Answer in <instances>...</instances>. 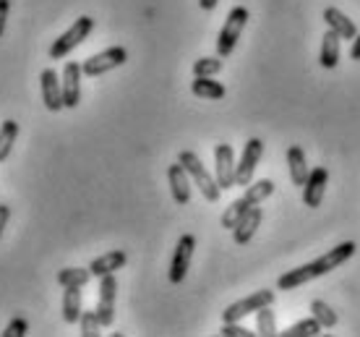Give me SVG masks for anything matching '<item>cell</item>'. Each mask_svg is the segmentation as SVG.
Masks as SVG:
<instances>
[{
  "label": "cell",
  "mask_w": 360,
  "mask_h": 337,
  "mask_svg": "<svg viewBox=\"0 0 360 337\" xmlns=\"http://www.w3.org/2000/svg\"><path fill=\"white\" fill-rule=\"evenodd\" d=\"M352 254H355V243H352V241H345V243H340V246H334L332 251H326L321 259L308 262V265L297 267V269L285 272L277 280V288L279 291H295V288H300V285L311 283V280H316V277L329 274L332 269H337L340 265H345Z\"/></svg>",
  "instance_id": "6da1fadb"
},
{
  "label": "cell",
  "mask_w": 360,
  "mask_h": 337,
  "mask_svg": "<svg viewBox=\"0 0 360 337\" xmlns=\"http://www.w3.org/2000/svg\"><path fill=\"white\" fill-rule=\"evenodd\" d=\"M178 163L188 170V175L193 178V183L198 186V191L204 193V199L207 201H219V193H222V189H219V183H217V178L212 173H209L207 167H204V163L198 160V155H193V152H188V149H183L178 155Z\"/></svg>",
  "instance_id": "7a4b0ae2"
},
{
  "label": "cell",
  "mask_w": 360,
  "mask_h": 337,
  "mask_svg": "<svg viewBox=\"0 0 360 337\" xmlns=\"http://www.w3.org/2000/svg\"><path fill=\"white\" fill-rule=\"evenodd\" d=\"M91 29H94V18L91 16L76 18L71 27L65 29L63 34L58 37L53 45H50V58H53V61H63L65 55L73 53V50H76V47L82 45L84 39L91 34Z\"/></svg>",
  "instance_id": "3957f363"
},
{
  "label": "cell",
  "mask_w": 360,
  "mask_h": 337,
  "mask_svg": "<svg viewBox=\"0 0 360 337\" xmlns=\"http://www.w3.org/2000/svg\"><path fill=\"white\" fill-rule=\"evenodd\" d=\"M248 18H251V13H248V8H243V6H235V8L227 13L225 27H222V32L217 37V55H219V58H230V55H233L238 39H240L245 24H248Z\"/></svg>",
  "instance_id": "277c9868"
},
{
  "label": "cell",
  "mask_w": 360,
  "mask_h": 337,
  "mask_svg": "<svg viewBox=\"0 0 360 337\" xmlns=\"http://www.w3.org/2000/svg\"><path fill=\"white\" fill-rule=\"evenodd\" d=\"M126 61H128L126 47H108V50H102V53L86 58L82 63V71H84V76L94 79V76H102V73L112 71V68H120Z\"/></svg>",
  "instance_id": "5b68a950"
},
{
  "label": "cell",
  "mask_w": 360,
  "mask_h": 337,
  "mask_svg": "<svg viewBox=\"0 0 360 337\" xmlns=\"http://www.w3.org/2000/svg\"><path fill=\"white\" fill-rule=\"evenodd\" d=\"M264 155V141L262 139H248L243 146V155L235 163V186H248L253 181V173H256V165Z\"/></svg>",
  "instance_id": "8992f818"
},
{
  "label": "cell",
  "mask_w": 360,
  "mask_h": 337,
  "mask_svg": "<svg viewBox=\"0 0 360 337\" xmlns=\"http://www.w3.org/2000/svg\"><path fill=\"white\" fill-rule=\"evenodd\" d=\"M271 303H274V291H256V293H251L248 298H243V301L230 303V306L222 311V319L225 322H240V319H245L248 314H256L259 309L271 306Z\"/></svg>",
  "instance_id": "52a82bcc"
},
{
  "label": "cell",
  "mask_w": 360,
  "mask_h": 337,
  "mask_svg": "<svg viewBox=\"0 0 360 337\" xmlns=\"http://www.w3.org/2000/svg\"><path fill=\"white\" fill-rule=\"evenodd\" d=\"M193 248H196V238L191 236V233L178 238V246H175V254H172V262H170V272H167L172 285H180L186 280L191 259H193Z\"/></svg>",
  "instance_id": "ba28073f"
},
{
  "label": "cell",
  "mask_w": 360,
  "mask_h": 337,
  "mask_svg": "<svg viewBox=\"0 0 360 337\" xmlns=\"http://www.w3.org/2000/svg\"><path fill=\"white\" fill-rule=\"evenodd\" d=\"M115 295H117V280L115 272L102 274L99 277V295H97V317L102 322V327H110L115 319Z\"/></svg>",
  "instance_id": "9c48e42d"
},
{
  "label": "cell",
  "mask_w": 360,
  "mask_h": 337,
  "mask_svg": "<svg viewBox=\"0 0 360 337\" xmlns=\"http://www.w3.org/2000/svg\"><path fill=\"white\" fill-rule=\"evenodd\" d=\"M82 63L68 61L63 65V76H60V91H63V108H76L82 102Z\"/></svg>",
  "instance_id": "30bf717a"
},
{
  "label": "cell",
  "mask_w": 360,
  "mask_h": 337,
  "mask_svg": "<svg viewBox=\"0 0 360 337\" xmlns=\"http://www.w3.org/2000/svg\"><path fill=\"white\" fill-rule=\"evenodd\" d=\"M214 178L222 191L235 186V152L230 144L214 146Z\"/></svg>",
  "instance_id": "8fae6325"
},
{
  "label": "cell",
  "mask_w": 360,
  "mask_h": 337,
  "mask_svg": "<svg viewBox=\"0 0 360 337\" xmlns=\"http://www.w3.org/2000/svg\"><path fill=\"white\" fill-rule=\"evenodd\" d=\"M326 183H329V170L326 167H314L311 173H308L306 183H303V201H306V207L316 210L321 201H324V191H326Z\"/></svg>",
  "instance_id": "7c38bea8"
},
{
  "label": "cell",
  "mask_w": 360,
  "mask_h": 337,
  "mask_svg": "<svg viewBox=\"0 0 360 337\" xmlns=\"http://www.w3.org/2000/svg\"><path fill=\"white\" fill-rule=\"evenodd\" d=\"M39 89H42V102H45L47 110H58L63 108V91H60V76L53 71V68H45L39 73Z\"/></svg>",
  "instance_id": "4fadbf2b"
},
{
  "label": "cell",
  "mask_w": 360,
  "mask_h": 337,
  "mask_svg": "<svg viewBox=\"0 0 360 337\" xmlns=\"http://www.w3.org/2000/svg\"><path fill=\"white\" fill-rule=\"evenodd\" d=\"M167 178H170V191H172L175 204L186 207V204L191 201V175H188V170H186L180 163H172L170 167H167Z\"/></svg>",
  "instance_id": "5bb4252c"
},
{
  "label": "cell",
  "mask_w": 360,
  "mask_h": 337,
  "mask_svg": "<svg viewBox=\"0 0 360 337\" xmlns=\"http://www.w3.org/2000/svg\"><path fill=\"white\" fill-rule=\"evenodd\" d=\"M262 217H264V212H262V207L256 204V207H251L243 217L238 220V225L233 228V238H235V243H238V246H245V243L256 236V228L262 225Z\"/></svg>",
  "instance_id": "9a60e30c"
},
{
  "label": "cell",
  "mask_w": 360,
  "mask_h": 337,
  "mask_svg": "<svg viewBox=\"0 0 360 337\" xmlns=\"http://www.w3.org/2000/svg\"><path fill=\"white\" fill-rule=\"evenodd\" d=\"M128 262L126 251H108V254L97 256L94 262L89 265L91 269V277H102V274H112L117 269H123Z\"/></svg>",
  "instance_id": "2e32d148"
},
{
  "label": "cell",
  "mask_w": 360,
  "mask_h": 337,
  "mask_svg": "<svg viewBox=\"0 0 360 337\" xmlns=\"http://www.w3.org/2000/svg\"><path fill=\"white\" fill-rule=\"evenodd\" d=\"M288 167H290V181H292V186H303L308 173H311V167L306 163V152L297 144H292L288 149Z\"/></svg>",
  "instance_id": "e0dca14e"
},
{
  "label": "cell",
  "mask_w": 360,
  "mask_h": 337,
  "mask_svg": "<svg viewBox=\"0 0 360 337\" xmlns=\"http://www.w3.org/2000/svg\"><path fill=\"white\" fill-rule=\"evenodd\" d=\"M324 21L326 27L332 29V32H337L340 34V39H355V34H358V27L352 24L350 18L345 16L340 8H326L324 11Z\"/></svg>",
  "instance_id": "ac0fdd59"
},
{
  "label": "cell",
  "mask_w": 360,
  "mask_h": 337,
  "mask_svg": "<svg viewBox=\"0 0 360 337\" xmlns=\"http://www.w3.org/2000/svg\"><path fill=\"white\" fill-rule=\"evenodd\" d=\"M191 91L201 100H222L227 89L219 82H214V76H193Z\"/></svg>",
  "instance_id": "d6986e66"
},
{
  "label": "cell",
  "mask_w": 360,
  "mask_h": 337,
  "mask_svg": "<svg viewBox=\"0 0 360 337\" xmlns=\"http://www.w3.org/2000/svg\"><path fill=\"white\" fill-rule=\"evenodd\" d=\"M340 42H342L340 34L326 29L324 39H321V53H319V63L324 68H337V63H340Z\"/></svg>",
  "instance_id": "ffe728a7"
},
{
  "label": "cell",
  "mask_w": 360,
  "mask_h": 337,
  "mask_svg": "<svg viewBox=\"0 0 360 337\" xmlns=\"http://www.w3.org/2000/svg\"><path fill=\"white\" fill-rule=\"evenodd\" d=\"M82 317V288L68 285L63 291V319L65 324H76Z\"/></svg>",
  "instance_id": "44dd1931"
},
{
  "label": "cell",
  "mask_w": 360,
  "mask_h": 337,
  "mask_svg": "<svg viewBox=\"0 0 360 337\" xmlns=\"http://www.w3.org/2000/svg\"><path fill=\"white\" fill-rule=\"evenodd\" d=\"M271 193H274V181L262 178V181H256V183L251 181L248 186H245L243 199L248 201V207H256V204H262L264 199H269Z\"/></svg>",
  "instance_id": "7402d4cb"
},
{
  "label": "cell",
  "mask_w": 360,
  "mask_h": 337,
  "mask_svg": "<svg viewBox=\"0 0 360 337\" xmlns=\"http://www.w3.org/2000/svg\"><path fill=\"white\" fill-rule=\"evenodd\" d=\"M16 139H18V123L11 118L3 120V126H0V163H6L11 157Z\"/></svg>",
  "instance_id": "603a6c76"
},
{
  "label": "cell",
  "mask_w": 360,
  "mask_h": 337,
  "mask_svg": "<svg viewBox=\"0 0 360 337\" xmlns=\"http://www.w3.org/2000/svg\"><path fill=\"white\" fill-rule=\"evenodd\" d=\"M91 280V269L89 267H65L58 272V283L68 288V285H76V288H84V285Z\"/></svg>",
  "instance_id": "cb8c5ba5"
},
{
  "label": "cell",
  "mask_w": 360,
  "mask_h": 337,
  "mask_svg": "<svg viewBox=\"0 0 360 337\" xmlns=\"http://www.w3.org/2000/svg\"><path fill=\"white\" fill-rule=\"evenodd\" d=\"M311 317L314 319H319V324L324 329H332V327H337V311L329 306L326 301H311Z\"/></svg>",
  "instance_id": "d4e9b609"
},
{
  "label": "cell",
  "mask_w": 360,
  "mask_h": 337,
  "mask_svg": "<svg viewBox=\"0 0 360 337\" xmlns=\"http://www.w3.org/2000/svg\"><path fill=\"white\" fill-rule=\"evenodd\" d=\"M248 210H251V207H248V201H245L243 196H240V199H235L233 204H230V207L222 212V220H219V222H222V228L233 230L235 225H238V220L243 217Z\"/></svg>",
  "instance_id": "484cf974"
},
{
  "label": "cell",
  "mask_w": 360,
  "mask_h": 337,
  "mask_svg": "<svg viewBox=\"0 0 360 337\" xmlns=\"http://www.w3.org/2000/svg\"><path fill=\"white\" fill-rule=\"evenodd\" d=\"M321 324H319V319H300L297 324H292V327H288L282 335L285 337H316V335H321Z\"/></svg>",
  "instance_id": "4316f807"
},
{
  "label": "cell",
  "mask_w": 360,
  "mask_h": 337,
  "mask_svg": "<svg viewBox=\"0 0 360 337\" xmlns=\"http://www.w3.org/2000/svg\"><path fill=\"white\" fill-rule=\"evenodd\" d=\"M256 332L264 335V337L277 335V319H274L271 306H264V309L256 311Z\"/></svg>",
  "instance_id": "83f0119b"
},
{
  "label": "cell",
  "mask_w": 360,
  "mask_h": 337,
  "mask_svg": "<svg viewBox=\"0 0 360 337\" xmlns=\"http://www.w3.org/2000/svg\"><path fill=\"white\" fill-rule=\"evenodd\" d=\"M222 71V58H198L193 63V76H217Z\"/></svg>",
  "instance_id": "f1b7e54d"
},
{
  "label": "cell",
  "mask_w": 360,
  "mask_h": 337,
  "mask_svg": "<svg viewBox=\"0 0 360 337\" xmlns=\"http://www.w3.org/2000/svg\"><path fill=\"white\" fill-rule=\"evenodd\" d=\"M79 324H82V337H97L99 329H102V322H99L97 311H82Z\"/></svg>",
  "instance_id": "f546056e"
},
{
  "label": "cell",
  "mask_w": 360,
  "mask_h": 337,
  "mask_svg": "<svg viewBox=\"0 0 360 337\" xmlns=\"http://www.w3.org/2000/svg\"><path fill=\"white\" fill-rule=\"evenodd\" d=\"M29 332V322L16 317V319L8 322V327L3 329V337H24Z\"/></svg>",
  "instance_id": "4dcf8cb0"
},
{
  "label": "cell",
  "mask_w": 360,
  "mask_h": 337,
  "mask_svg": "<svg viewBox=\"0 0 360 337\" xmlns=\"http://www.w3.org/2000/svg\"><path fill=\"white\" fill-rule=\"evenodd\" d=\"M219 335H225V337H251L253 332H251V329L240 327L238 322H225V327L219 329Z\"/></svg>",
  "instance_id": "1f68e13d"
},
{
  "label": "cell",
  "mask_w": 360,
  "mask_h": 337,
  "mask_svg": "<svg viewBox=\"0 0 360 337\" xmlns=\"http://www.w3.org/2000/svg\"><path fill=\"white\" fill-rule=\"evenodd\" d=\"M8 11H11V0H0V37L6 32V21H8Z\"/></svg>",
  "instance_id": "d6a6232c"
},
{
  "label": "cell",
  "mask_w": 360,
  "mask_h": 337,
  "mask_svg": "<svg viewBox=\"0 0 360 337\" xmlns=\"http://www.w3.org/2000/svg\"><path fill=\"white\" fill-rule=\"evenodd\" d=\"M8 220H11V207L8 204H0V238H3V230L8 225Z\"/></svg>",
  "instance_id": "836d02e7"
},
{
  "label": "cell",
  "mask_w": 360,
  "mask_h": 337,
  "mask_svg": "<svg viewBox=\"0 0 360 337\" xmlns=\"http://www.w3.org/2000/svg\"><path fill=\"white\" fill-rule=\"evenodd\" d=\"M350 58H352V61H360V34H355V39H352Z\"/></svg>",
  "instance_id": "e575fe53"
},
{
  "label": "cell",
  "mask_w": 360,
  "mask_h": 337,
  "mask_svg": "<svg viewBox=\"0 0 360 337\" xmlns=\"http://www.w3.org/2000/svg\"><path fill=\"white\" fill-rule=\"evenodd\" d=\"M217 3H219V0H198V6H201L204 11H214Z\"/></svg>",
  "instance_id": "d590c367"
}]
</instances>
